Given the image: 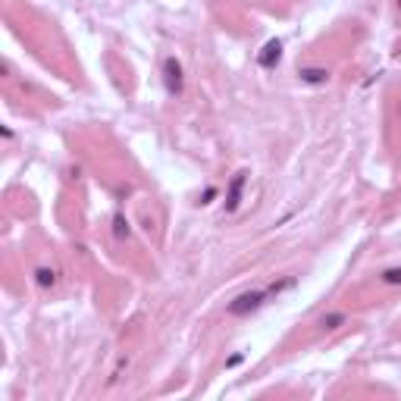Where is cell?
I'll list each match as a JSON object with an SVG mask.
<instances>
[{
  "label": "cell",
  "mask_w": 401,
  "mask_h": 401,
  "mask_svg": "<svg viewBox=\"0 0 401 401\" xmlns=\"http://www.w3.org/2000/svg\"><path fill=\"white\" fill-rule=\"evenodd\" d=\"M267 295H270V292H245V295H238L235 301L229 304V313L242 317V313H248V310H257V307L267 301Z\"/></svg>",
  "instance_id": "obj_1"
},
{
  "label": "cell",
  "mask_w": 401,
  "mask_h": 401,
  "mask_svg": "<svg viewBox=\"0 0 401 401\" xmlns=\"http://www.w3.org/2000/svg\"><path fill=\"white\" fill-rule=\"evenodd\" d=\"M163 75H166V91L169 94H179V91H182V66H179L173 57L163 63Z\"/></svg>",
  "instance_id": "obj_2"
},
{
  "label": "cell",
  "mask_w": 401,
  "mask_h": 401,
  "mask_svg": "<svg viewBox=\"0 0 401 401\" xmlns=\"http://www.w3.org/2000/svg\"><path fill=\"white\" fill-rule=\"evenodd\" d=\"M326 79H329V72H326V69H320V66L301 69V82H307V85H323Z\"/></svg>",
  "instance_id": "obj_3"
},
{
  "label": "cell",
  "mask_w": 401,
  "mask_h": 401,
  "mask_svg": "<svg viewBox=\"0 0 401 401\" xmlns=\"http://www.w3.org/2000/svg\"><path fill=\"white\" fill-rule=\"evenodd\" d=\"M339 323H345V313H326V317L320 320L323 329H339Z\"/></svg>",
  "instance_id": "obj_4"
},
{
  "label": "cell",
  "mask_w": 401,
  "mask_h": 401,
  "mask_svg": "<svg viewBox=\"0 0 401 401\" xmlns=\"http://www.w3.org/2000/svg\"><path fill=\"white\" fill-rule=\"evenodd\" d=\"M276 60H279V44L273 41V44H267V54L260 57V63H263V66H273Z\"/></svg>",
  "instance_id": "obj_5"
},
{
  "label": "cell",
  "mask_w": 401,
  "mask_h": 401,
  "mask_svg": "<svg viewBox=\"0 0 401 401\" xmlns=\"http://www.w3.org/2000/svg\"><path fill=\"white\" fill-rule=\"evenodd\" d=\"M242 185H245V176H238L235 182H232V191H229V210H235V204H238V191H242Z\"/></svg>",
  "instance_id": "obj_6"
},
{
  "label": "cell",
  "mask_w": 401,
  "mask_h": 401,
  "mask_svg": "<svg viewBox=\"0 0 401 401\" xmlns=\"http://www.w3.org/2000/svg\"><path fill=\"white\" fill-rule=\"evenodd\" d=\"M382 282H386V285H398V282H401V270H398V267L386 270V273H382Z\"/></svg>",
  "instance_id": "obj_7"
},
{
  "label": "cell",
  "mask_w": 401,
  "mask_h": 401,
  "mask_svg": "<svg viewBox=\"0 0 401 401\" xmlns=\"http://www.w3.org/2000/svg\"><path fill=\"white\" fill-rule=\"evenodd\" d=\"M35 276H38V285H54V270H44V267H41L38 273H35Z\"/></svg>",
  "instance_id": "obj_8"
}]
</instances>
